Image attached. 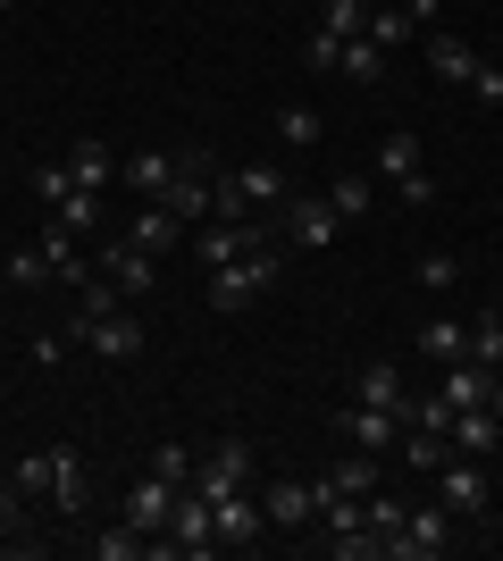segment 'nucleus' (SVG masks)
I'll return each instance as SVG.
<instances>
[{
  "label": "nucleus",
  "mask_w": 503,
  "mask_h": 561,
  "mask_svg": "<svg viewBox=\"0 0 503 561\" xmlns=\"http://www.w3.org/2000/svg\"><path fill=\"white\" fill-rule=\"evenodd\" d=\"M176 494H185V486H168V478H151V469H144V478L126 486L118 519H126V528H144V537H160V528H168V512H176Z\"/></svg>",
  "instance_id": "obj_9"
},
{
  "label": "nucleus",
  "mask_w": 503,
  "mask_h": 561,
  "mask_svg": "<svg viewBox=\"0 0 503 561\" xmlns=\"http://www.w3.org/2000/svg\"><path fill=\"white\" fill-rule=\"evenodd\" d=\"M277 234H286L294 252H328L335 234H344V218H335L328 193H286V202H277Z\"/></svg>",
  "instance_id": "obj_3"
},
{
  "label": "nucleus",
  "mask_w": 503,
  "mask_h": 561,
  "mask_svg": "<svg viewBox=\"0 0 503 561\" xmlns=\"http://www.w3.org/2000/svg\"><path fill=\"white\" fill-rule=\"evenodd\" d=\"M144 469H151V478H168V486H193V453L185 445H151Z\"/></svg>",
  "instance_id": "obj_34"
},
{
  "label": "nucleus",
  "mask_w": 503,
  "mask_h": 561,
  "mask_svg": "<svg viewBox=\"0 0 503 561\" xmlns=\"http://www.w3.org/2000/svg\"><path fill=\"white\" fill-rule=\"evenodd\" d=\"M403 519H411V503L403 494H361V528H369V537H386V561H395V537H403Z\"/></svg>",
  "instance_id": "obj_22"
},
{
  "label": "nucleus",
  "mask_w": 503,
  "mask_h": 561,
  "mask_svg": "<svg viewBox=\"0 0 503 561\" xmlns=\"http://www.w3.org/2000/svg\"><path fill=\"white\" fill-rule=\"evenodd\" d=\"M261 243H277L261 218H202V227H193V260H202V268H218V260H243V252H261Z\"/></svg>",
  "instance_id": "obj_4"
},
{
  "label": "nucleus",
  "mask_w": 503,
  "mask_h": 561,
  "mask_svg": "<svg viewBox=\"0 0 503 561\" xmlns=\"http://www.w3.org/2000/svg\"><path fill=\"white\" fill-rule=\"evenodd\" d=\"M9 486L18 494H50V453H25V461L9 469Z\"/></svg>",
  "instance_id": "obj_42"
},
{
  "label": "nucleus",
  "mask_w": 503,
  "mask_h": 561,
  "mask_svg": "<svg viewBox=\"0 0 503 561\" xmlns=\"http://www.w3.org/2000/svg\"><path fill=\"white\" fill-rule=\"evenodd\" d=\"M210 519H218V545H261L268 537V519H261V503H252V494H218L210 503Z\"/></svg>",
  "instance_id": "obj_17"
},
{
  "label": "nucleus",
  "mask_w": 503,
  "mask_h": 561,
  "mask_svg": "<svg viewBox=\"0 0 503 561\" xmlns=\"http://www.w3.org/2000/svg\"><path fill=\"white\" fill-rule=\"evenodd\" d=\"M34 193H43L50 210H59V202H68V193H84V185L68 176V160H43V168H34Z\"/></svg>",
  "instance_id": "obj_38"
},
{
  "label": "nucleus",
  "mask_w": 503,
  "mask_h": 561,
  "mask_svg": "<svg viewBox=\"0 0 503 561\" xmlns=\"http://www.w3.org/2000/svg\"><path fill=\"white\" fill-rule=\"evenodd\" d=\"M361 34H369L378 50H403V43H420V25H411L403 9H395V0H369V25H361Z\"/></svg>",
  "instance_id": "obj_27"
},
{
  "label": "nucleus",
  "mask_w": 503,
  "mask_h": 561,
  "mask_svg": "<svg viewBox=\"0 0 503 561\" xmlns=\"http://www.w3.org/2000/svg\"><path fill=\"white\" fill-rule=\"evenodd\" d=\"M302 59H311V68H335V59H344V34H328V25H319L311 43H302Z\"/></svg>",
  "instance_id": "obj_44"
},
{
  "label": "nucleus",
  "mask_w": 503,
  "mask_h": 561,
  "mask_svg": "<svg viewBox=\"0 0 503 561\" xmlns=\"http://www.w3.org/2000/svg\"><path fill=\"white\" fill-rule=\"evenodd\" d=\"M236 185H243V202H252V210H277V202L294 193L277 160H252V168H236Z\"/></svg>",
  "instance_id": "obj_24"
},
{
  "label": "nucleus",
  "mask_w": 503,
  "mask_h": 561,
  "mask_svg": "<svg viewBox=\"0 0 503 561\" xmlns=\"http://www.w3.org/2000/svg\"><path fill=\"white\" fill-rule=\"evenodd\" d=\"M0 9H18V0H0Z\"/></svg>",
  "instance_id": "obj_48"
},
{
  "label": "nucleus",
  "mask_w": 503,
  "mask_h": 561,
  "mask_svg": "<svg viewBox=\"0 0 503 561\" xmlns=\"http://www.w3.org/2000/svg\"><path fill=\"white\" fill-rule=\"evenodd\" d=\"M378 478H386V453H361V445H353L344 461L328 469V486H335V494H369Z\"/></svg>",
  "instance_id": "obj_26"
},
{
  "label": "nucleus",
  "mask_w": 503,
  "mask_h": 561,
  "mask_svg": "<svg viewBox=\"0 0 503 561\" xmlns=\"http://www.w3.org/2000/svg\"><path fill=\"white\" fill-rule=\"evenodd\" d=\"M277 142H294V151H311V142H319V110H311V101H286V110H277Z\"/></svg>",
  "instance_id": "obj_33"
},
{
  "label": "nucleus",
  "mask_w": 503,
  "mask_h": 561,
  "mask_svg": "<svg viewBox=\"0 0 503 561\" xmlns=\"http://www.w3.org/2000/svg\"><path fill=\"white\" fill-rule=\"evenodd\" d=\"M361 25H369V0H328V34H344V43H353Z\"/></svg>",
  "instance_id": "obj_43"
},
{
  "label": "nucleus",
  "mask_w": 503,
  "mask_h": 561,
  "mask_svg": "<svg viewBox=\"0 0 503 561\" xmlns=\"http://www.w3.org/2000/svg\"><path fill=\"white\" fill-rule=\"evenodd\" d=\"M470 360L503 369V319H495V310H487V319H470Z\"/></svg>",
  "instance_id": "obj_35"
},
{
  "label": "nucleus",
  "mask_w": 503,
  "mask_h": 561,
  "mask_svg": "<svg viewBox=\"0 0 503 561\" xmlns=\"http://www.w3.org/2000/svg\"><path fill=\"white\" fill-rule=\"evenodd\" d=\"M118 185L135 193V202H160V193L176 185V151H126V160H118Z\"/></svg>",
  "instance_id": "obj_13"
},
{
  "label": "nucleus",
  "mask_w": 503,
  "mask_h": 561,
  "mask_svg": "<svg viewBox=\"0 0 503 561\" xmlns=\"http://www.w3.org/2000/svg\"><path fill=\"white\" fill-rule=\"evenodd\" d=\"M395 9H403V18L420 25V34H428V25H436V0H395Z\"/></svg>",
  "instance_id": "obj_46"
},
{
  "label": "nucleus",
  "mask_w": 503,
  "mask_h": 561,
  "mask_svg": "<svg viewBox=\"0 0 503 561\" xmlns=\"http://www.w3.org/2000/svg\"><path fill=\"white\" fill-rule=\"evenodd\" d=\"M68 176H76L84 193H101L110 176H118V151H110L101 135H76V142H68Z\"/></svg>",
  "instance_id": "obj_20"
},
{
  "label": "nucleus",
  "mask_w": 503,
  "mask_h": 561,
  "mask_svg": "<svg viewBox=\"0 0 503 561\" xmlns=\"http://www.w3.org/2000/svg\"><path fill=\"white\" fill-rule=\"evenodd\" d=\"M18 503H25L18 486H0V537H9V528H18Z\"/></svg>",
  "instance_id": "obj_47"
},
{
  "label": "nucleus",
  "mask_w": 503,
  "mask_h": 561,
  "mask_svg": "<svg viewBox=\"0 0 503 561\" xmlns=\"http://www.w3.org/2000/svg\"><path fill=\"white\" fill-rule=\"evenodd\" d=\"M93 553H101V561H135V553H151V537H144V528H126V519H118L110 537H93Z\"/></svg>",
  "instance_id": "obj_36"
},
{
  "label": "nucleus",
  "mask_w": 503,
  "mask_h": 561,
  "mask_svg": "<svg viewBox=\"0 0 503 561\" xmlns=\"http://www.w3.org/2000/svg\"><path fill=\"white\" fill-rule=\"evenodd\" d=\"M470 93H479L487 110H503V68H487V59H479V76H470Z\"/></svg>",
  "instance_id": "obj_45"
},
{
  "label": "nucleus",
  "mask_w": 503,
  "mask_h": 561,
  "mask_svg": "<svg viewBox=\"0 0 503 561\" xmlns=\"http://www.w3.org/2000/svg\"><path fill=\"white\" fill-rule=\"evenodd\" d=\"M454 553V512L445 503H420V512L403 519V537H395V561H436Z\"/></svg>",
  "instance_id": "obj_8"
},
{
  "label": "nucleus",
  "mask_w": 503,
  "mask_h": 561,
  "mask_svg": "<svg viewBox=\"0 0 503 561\" xmlns=\"http://www.w3.org/2000/svg\"><path fill=\"white\" fill-rule=\"evenodd\" d=\"M126 243H135V252H151V260H160V252H176V243H185V218L168 210V202H144V210L126 218Z\"/></svg>",
  "instance_id": "obj_12"
},
{
  "label": "nucleus",
  "mask_w": 503,
  "mask_h": 561,
  "mask_svg": "<svg viewBox=\"0 0 503 561\" xmlns=\"http://www.w3.org/2000/svg\"><path fill=\"white\" fill-rule=\"evenodd\" d=\"M261 519L268 528H311V478H268L261 486Z\"/></svg>",
  "instance_id": "obj_15"
},
{
  "label": "nucleus",
  "mask_w": 503,
  "mask_h": 561,
  "mask_svg": "<svg viewBox=\"0 0 503 561\" xmlns=\"http://www.w3.org/2000/svg\"><path fill=\"white\" fill-rule=\"evenodd\" d=\"M495 377H503V369H487V360H470V352H461V360H445V377H436V394L454 402V411H479V402L495 394Z\"/></svg>",
  "instance_id": "obj_11"
},
{
  "label": "nucleus",
  "mask_w": 503,
  "mask_h": 561,
  "mask_svg": "<svg viewBox=\"0 0 503 561\" xmlns=\"http://www.w3.org/2000/svg\"><path fill=\"white\" fill-rule=\"evenodd\" d=\"M353 402H369V411H395V420H403V369H395V360H361V369H353Z\"/></svg>",
  "instance_id": "obj_18"
},
{
  "label": "nucleus",
  "mask_w": 503,
  "mask_h": 561,
  "mask_svg": "<svg viewBox=\"0 0 503 561\" xmlns=\"http://www.w3.org/2000/svg\"><path fill=\"white\" fill-rule=\"evenodd\" d=\"M403 427H428V436H454V402H445V394H403Z\"/></svg>",
  "instance_id": "obj_32"
},
{
  "label": "nucleus",
  "mask_w": 503,
  "mask_h": 561,
  "mask_svg": "<svg viewBox=\"0 0 503 561\" xmlns=\"http://www.w3.org/2000/svg\"><path fill=\"white\" fill-rule=\"evenodd\" d=\"M68 335L93 352V360H135V352H144V319H135V310H110V319H76Z\"/></svg>",
  "instance_id": "obj_6"
},
{
  "label": "nucleus",
  "mask_w": 503,
  "mask_h": 561,
  "mask_svg": "<svg viewBox=\"0 0 503 561\" xmlns=\"http://www.w3.org/2000/svg\"><path fill=\"white\" fill-rule=\"evenodd\" d=\"M0 268H9V285H43V277H50L43 243H25V252H9V260H0Z\"/></svg>",
  "instance_id": "obj_40"
},
{
  "label": "nucleus",
  "mask_w": 503,
  "mask_h": 561,
  "mask_svg": "<svg viewBox=\"0 0 503 561\" xmlns=\"http://www.w3.org/2000/svg\"><path fill=\"white\" fill-rule=\"evenodd\" d=\"M50 218H59V227H76V234H93V227H101V193H68Z\"/></svg>",
  "instance_id": "obj_39"
},
{
  "label": "nucleus",
  "mask_w": 503,
  "mask_h": 561,
  "mask_svg": "<svg viewBox=\"0 0 503 561\" xmlns=\"http://www.w3.org/2000/svg\"><path fill=\"white\" fill-rule=\"evenodd\" d=\"M277 277H286V252H277V243H261V252H243V260H218L210 285H202V302H210L218 319H236V310H252Z\"/></svg>",
  "instance_id": "obj_1"
},
{
  "label": "nucleus",
  "mask_w": 503,
  "mask_h": 561,
  "mask_svg": "<svg viewBox=\"0 0 503 561\" xmlns=\"http://www.w3.org/2000/svg\"><path fill=\"white\" fill-rule=\"evenodd\" d=\"M335 561H386V537H369V528H344V537H328Z\"/></svg>",
  "instance_id": "obj_37"
},
{
  "label": "nucleus",
  "mask_w": 503,
  "mask_h": 561,
  "mask_svg": "<svg viewBox=\"0 0 503 561\" xmlns=\"http://www.w3.org/2000/svg\"><path fill=\"white\" fill-rule=\"evenodd\" d=\"M428 68L445 76V84H470V76H479V50L461 43V34H428Z\"/></svg>",
  "instance_id": "obj_25"
},
{
  "label": "nucleus",
  "mask_w": 503,
  "mask_h": 561,
  "mask_svg": "<svg viewBox=\"0 0 503 561\" xmlns=\"http://www.w3.org/2000/svg\"><path fill=\"white\" fill-rule=\"evenodd\" d=\"M243 478H252V445H243V436H218V445L202 453V461H193V494H202V503L236 494Z\"/></svg>",
  "instance_id": "obj_5"
},
{
  "label": "nucleus",
  "mask_w": 503,
  "mask_h": 561,
  "mask_svg": "<svg viewBox=\"0 0 503 561\" xmlns=\"http://www.w3.org/2000/svg\"><path fill=\"white\" fill-rule=\"evenodd\" d=\"M378 176L395 185V202H411V210H428V202H436V176H428L420 135H386V142H378Z\"/></svg>",
  "instance_id": "obj_2"
},
{
  "label": "nucleus",
  "mask_w": 503,
  "mask_h": 561,
  "mask_svg": "<svg viewBox=\"0 0 503 561\" xmlns=\"http://www.w3.org/2000/svg\"><path fill=\"white\" fill-rule=\"evenodd\" d=\"M395 453H403L411 469H445V461H454V436H428V427H403V436H395Z\"/></svg>",
  "instance_id": "obj_30"
},
{
  "label": "nucleus",
  "mask_w": 503,
  "mask_h": 561,
  "mask_svg": "<svg viewBox=\"0 0 503 561\" xmlns=\"http://www.w3.org/2000/svg\"><path fill=\"white\" fill-rule=\"evenodd\" d=\"M461 352H470V328H454V319L436 310L428 328H420V360H436V369H445V360H461Z\"/></svg>",
  "instance_id": "obj_29"
},
{
  "label": "nucleus",
  "mask_w": 503,
  "mask_h": 561,
  "mask_svg": "<svg viewBox=\"0 0 503 561\" xmlns=\"http://www.w3.org/2000/svg\"><path fill=\"white\" fill-rule=\"evenodd\" d=\"M411 277L428 285V294H454V277H461V260H454V252H428V260H420V268H411Z\"/></svg>",
  "instance_id": "obj_41"
},
{
  "label": "nucleus",
  "mask_w": 503,
  "mask_h": 561,
  "mask_svg": "<svg viewBox=\"0 0 503 561\" xmlns=\"http://www.w3.org/2000/svg\"><path fill=\"white\" fill-rule=\"evenodd\" d=\"M328 202H335V218L353 227V218L378 210V176H361V168H353V176H335V185H328Z\"/></svg>",
  "instance_id": "obj_28"
},
{
  "label": "nucleus",
  "mask_w": 503,
  "mask_h": 561,
  "mask_svg": "<svg viewBox=\"0 0 503 561\" xmlns=\"http://www.w3.org/2000/svg\"><path fill=\"white\" fill-rule=\"evenodd\" d=\"M335 76H353V84H378V76H386V50L369 43V34H353V43H344V59H335Z\"/></svg>",
  "instance_id": "obj_31"
},
{
  "label": "nucleus",
  "mask_w": 503,
  "mask_h": 561,
  "mask_svg": "<svg viewBox=\"0 0 503 561\" xmlns=\"http://www.w3.org/2000/svg\"><path fill=\"white\" fill-rule=\"evenodd\" d=\"M436 503H445L454 519H479L487 503H495V486H487V469L470 461V453H461V461H445V469H436Z\"/></svg>",
  "instance_id": "obj_7"
},
{
  "label": "nucleus",
  "mask_w": 503,
  "mask_h": 561,
  "mask_svg": "<svg viewBox=\"0 0 503 561\" xmlns=\"http://www.w3.org/2000/svg\"><path fill=\"white\" fill-rule=\"evenodd\" d=\"M454 453H470V461H495L503 453V420L487 411V402L479 411H454Z\"/></svg>",
  "instance_id": "obj_19"
},
{
  "label": "nucleus",
  "mask_w": 503,
  "mask_h": 561,
  "mask_svg": "<svg viewBox=\"0 0 503 561\" xmlns=\"http://www.w3.org/2000/svg\"><path fill=\"white\" fill-rule=\"evenodd\" d=\"M43 260H50V277H68V285H84V277H93V268H84V234H76V227H59V218L43 227Z\"/></svg>",
  "instance_id": "obj_21"
},
{
  "label": "nucleus",
  "mask_w": 503,
  "mask_h": 561,
  "mask_svg": "<svg viewBox=\"0 0 503 561\" xmlns=\"http://www.w3.org/2000/svg\"><path fill=\"white\" fill-rule=\"evenodd\" d=\"M335 427H344L361 453H395V436H403V420H395V411H369V402H344Z\"/></svg>",
  "instance_id": "obj_16"
},
{
  "label": "nucleus",
  "mask_w": 503,
  "mask_h": 561,
  "mask_svg": "<svg viewBox=\"0 0 503 561\" xmlns=\"http://www.w3.org/2000/svg\"><path fill=\"white\" fill-rule=\"evenodd\" d=\"M50 503H59L68 519L93 503V478H84V453L76 445H50Z\"/></svg>",
  "instance_id": "obj_14"
},
{
  "label": "nucleus",
  "mask_w": 503,
  "mask_h": 561,
  "mask_svg": "<svg viewBox=\"0 0 503 561\" xmlns=\"http://www.w3.org/2000/svg\"><path fill=\"white\" fill-rule=\"evenodd\" d=\"M101 277H110V285L126 294V302H135V294H151V285H160V260H151V252H135V243L118 234V243H101Z\"/></svg>",
  "instance_id": "obj_10"
},
{
  "label": "nucleus",
  "mask_w": 503,
  "mask_h": 561,
  "mask_svg": "<svg viewBox=\"0 0 503 561\" xmlns=\"http://www.w3.org/2000/svg\"><path fill=\"white\" fill-rule=\"evenodd\" d=\"M210 176H218V168H210ZM210 176H193V168L176 160V185H168L160 202H168L176 218H185V227H202V218H210Z\"/></svg>",
  "instance_id": "obj_23"
}]
</instances>
